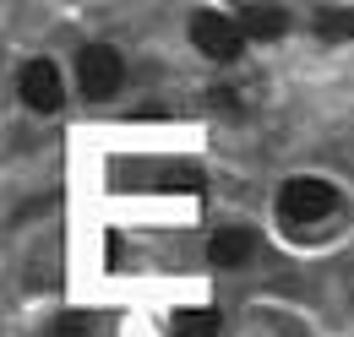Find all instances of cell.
Instances as JSON below:
<instances>
[{
	"label": "cell",
	"instance_id": "obj_3",
	"mask_svg": "<svg viewBox=\"0 0 354 337\" xmlns=\"http://www.w3.org/2000/svg\"><path fill=\"white\" fill-rule=\"evenodd\" d=\"M120 77H126V66H120V55H115L109 44H88V49L77 55V82H82L88 98H109V93L120 87Z\"/></svg>",
	"mask_w": 354,
	"mask_h": 337
},
{
	"label": "cell",
	"instance_id": "obj_9",
	"mask_svg": "<svg viewBox=\"0 0 354 337\" xmlns=\"http://www.w3.org/2000/svg\"><path fill=\"white\" fill-rule=\"evenodd\" d=\"M44 337H88V321H82V316H60Z\"/></svg>",
	"mask_w": 354,
	"mask_h": 337
},
{
	"label": "cell",
	"instance_id": "obj_1",
	"mask_svg": "<svg viewBox=\"0 0 354 337\" xmlns=\"http://www.w3.org/2000/svg\"><path fill=\"white\" fill-rule=\"evenodd\" d=\"M191 44H196L207 60H240L245 28H240L234 17H223V11H202V17L191 22Z\"/></svg>",
	"mask_w": 354,
	"mask_h": 337
},
{
	"label": "cell",
	"instance_id": "obj_2",
	"mask_svg": "<svg viewBox=\"0 0 354 337\" xmlns=\"http://www.w3.org/2000/svg\"><path fill=\"white\" fill-rule=\"evenodd\" d=\"M333 185L327 180H310V174H300V180H289L283 185V196H278V212L289 218V223H316V218H327L333 212Z\"/></svg>",
	"mask_w": 354,
	"mask_h": 337
},
{
	"label": "cell",
	"instance_id": "obj_8",
	"mask_svg": "<svg viewBox=\"0 0 354 337\" xmlns=\"http://www.w3.org/2000/svg\"><path fill=\"white\" fill-rule=\"evenodd\" d=\"M316 33L322 39H344V33H354V11L344 6V11H322L316 17Z\"/></svg>",
	"mask_w": 354,
	"mask_h": 337
},
{
	"label": "cell",
	"instance_id": "obj_7",
	"mask_svg": "<svg viewBox=\"0 0 354 337\" xmlns=\"http://www.w3.org/2000/svg\"><path fill=\"white\" fill-rule=\"evenodd\" d=\"M175 337H218V310H213V305L175 310Z\"/></svg>",
	"mask_w": 354,
	"mask_h": 337
},
{
	"label": "cell",
	"instance_id": "obj_4",
	"mask_svg": "<svg viewBox=\"0 0 354 337\" xmlns=\"http://www.w3.org/2000/svg\"><path fill=\"white\" fill-rule=\"evenodd\" d=\"M17 93H22L28 109L49 115V109L60 104V71H55V60H28L22 77H17Z\"/></svg>",
	"mask_w": 354,
	"mask_h": 337
},
{
	"label": "cell",
	"instance_id": "obj_6",
	"mask_svg": "<svg viewBox=\"0 0 354 337\" xmlns=\"http://www.w3.org/2000/svg\"><path fill=\"white\" fill-rule=\"evenodd\" d=\"M240 28H245V39H278L289 28V11H278V6H240Z\"/></svg>",
	"mask_w": 354,
	"mask_h": 337
},
{
	"label": "cell",
	"instance_id": "obj_5",
	"mask_svg": "<svg viewBox=\"0 0 354 337\" xmlns=\"http://www.w3.org/2000/svg\"><path fill=\"white\" fill-rule=\"evenodd\" d=\"M251 245H257V240H251V229H245V223L218 229V234L207 240V261H213V267H240V261L251 256Z\"/></svg>",
	"mask_w": 354,
	"mask_h": 337
}]
</instances>
